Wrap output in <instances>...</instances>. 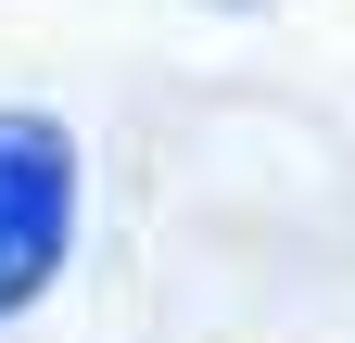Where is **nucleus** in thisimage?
I'll use <instances>...</instances> for the list:
<instances>
[{
  "label": "nucleus",
  "instance_id": "1",
  "mask_svg": "<svg viewBox=\"0 0 355 343\" xmlns=\"http://www.w3.org/2000/svg\"><path fill=\"white\" fill-rule=\"evenodd\" d=\"M64 217H76L64 127H38V115H0V306H26V292L51 280Z\"/></svg>",
  "mask_w": 355,
  "mask_h": 343
}]
</instances>
